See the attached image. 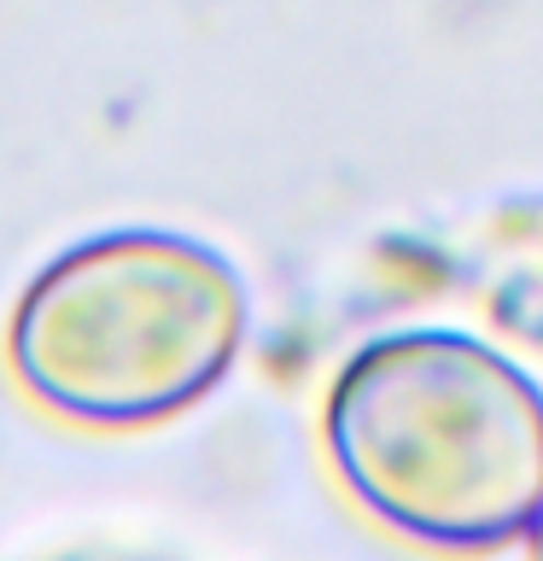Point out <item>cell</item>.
Here are the masks:
<instances>
[{"mask_svg": "<svg viewBox=\"0 0 543 561\" xmlns=\"http://www.w3.org/2000/svg\"><path fill=\"white\" fill-rule=\"evenodd\" d=\"M322 445L345 497L420 550H508L543 515V386L462 328L350 351Z\"/></svg>", "mask_w": 543, "mask_h": 561, "instance_id": "6da1fadb", "label": "cell"}, {"mask_svg": "<svg viewBox=\"0 0 543 561\" xmlns=\"http://www.w3.org/2000/svg\"><path fill=\"white\" fill-rule=\"evenodd\" d=\"M245 328L252 293L217 245L175 228H105L24 280L7 363L47 415L135 433L217 392Z\"/></svg>", "mask_w": 543, "mask_h": 561, "instance_id": "7a4b0ae2", "label": "cell"}, {"mask_svg": "<svg viewBox=\"0 0 543 561\" xmlns=\"http://www.w3.org/2000/svg\"><path fill=\"white\" fill-rule=\"evenodd\" d=\"M525 550H532V556H543V515H538V526H532V538H525Z\"/></svg>", "mask_w": 543, "mask_h": 561, "instance_id": "3957f363", "label": "cell"}]
</instances>
